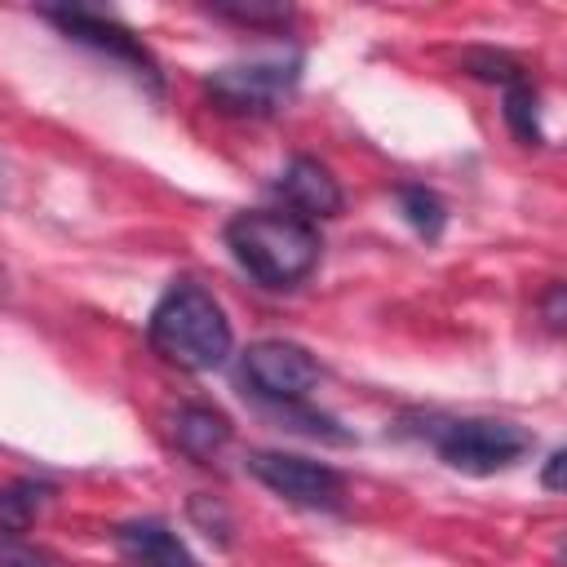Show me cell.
Returning <instances> with one entry per match:
<instances>
[{"instance_id":"1","label":"cell","mask_w":567,"mask_h":567,"mask_svg":"<svg viewBox=\"0 0 567 567\" xmlns=\"http://www.w3.org/2000/svg\"><path fill=\"white\" fill-rule=\"evenodd\" d=\"M146 341L164 363L186 368V372L221 368L230 359V346H235L221 301L190 279H177L155 301V310L146 319Z\"/></svg>"},{"instance_id":"2","label":"cell","mask_w":567,"mask_h":567,"mask_svg":"<svg viewBox=\"0 0 567 567\" xmlns=\"http://www.w3.org/2000/svg\"><path fill=\"white\" fill-rule=\"evenodd\" d=\"M226 248L261 288H292L319 266L323 244L315 221L284 208H257L226 221Z\"/></svg>"},{"instance_id":"3","label":"cell","mask_w":567,"mask_h":567,"mask_svg":"<svg viewBox=\"0 0 567 567\" xmlns=\"http://www.w3.org/2000/svg\"><path fill=\"white\" fill-rule=\"evenodd\" d=\"M434 452L461 470V474H496L509 470L514 461H523L536 447V434L518 421H501V416H461V421H443L434 434Z\"/></svg>"},{"instance_id":"4","label":"cell","mask_w":567,"mask_h":567,"mask_svg":"<svg viewBox=\"0 0 567 567\" xmlns=\"http://www.w3.org/2000/svg\"><path fill=\"white\" fill-rule=\"evenodd\" d=\"M301 80V58H257V62H230L217 66L204 80V93L217 111L226 115H275L279 106H288V97L297 93Z\"/></svg>"},{"instance_id":"5","label":"cell","mask_w":567,"mask_h":567,"mask_svg":"<svg viewBox=\"0 0 567 567\" xmlns=\"http://www.w3.org/2000/svg\"><path fill=\"white\" fill-rule=\"evenodd\" d=\"M44 18H49L66 40H75V44H84V49H93V53L120 62V66H124L137 84H146L155 97L164 93V75H159L155 53L142 44V35H133V31L120 27L115 18H102V13L80 9V4H71V9H44Z\"/></svg>"},{"instance_id":"6","label":"cell","mask_w":567,"mask_h":567,"mask_svg":"<svg viewBox=\"0 0 567 567\" xmlns=\"http://www.w3.org/2000/svg\"><path fill=\"white\" fill-rule=\"evenodd\" d=\"M244 381L252 385V394L270 399V403H306V394L319 385V363L306 346L284 341V337H266L252 341L244 350Z\"/></svg>"},{"instance_id":"7","label":"cell","mask_w":567,"mask_h":567,"mask_svg":"<svg viewBox=\"0 0 567 567\" xmlns=\"http://www.w3.org/2000/svg\"><path fill=\"white\" fill-rule=\"evenodd\" d=\"M248 474L270 487L275 496L306 505V509H332L341 501V474L323 461L292 456V452H248Z\"/></svg>"},{"instance_id":"8","label":"cell","mask_w":567,"mask_h":567,"mask_svg":"<svg viewBox=\"0 0 567 567\" xmlns=\"http://www.w3.org/2000/svg\"><path fill=\"white\" fill-rule=\"evenodd\" d=\"M279 195L288 204V213L319 221V217H337L346 195L337 186V177L328 173V164H319L315 155H292L288 168L279 173Z\"/></svg>"},{"instance_id":"9","label":"cell","mask_w":567,"mask_h":567,"mask_svg":"<svg viewBox=\"0 0 567 567\" xmlns=\"http://www.w3.org/2000/svg\"><path fill=\"white\" fill-rule=\"evenodd\" d=\"M115 545L133 567H199L195 554L177 532H168L155 518H133L115 527Z\"/></svg>"},{"instance_id":"10","label":"cell","mask_w":567,"mask_h":567,"mask_svg":"<svg viewBox=\"0 0 567 567\" xmlns=\"http://www.w3.org/2000/svg\"><path fill=\"white\" fill-rule=\"evenodd\" d=\"M173 439H177V447L186 456L213 461L230 443V416L217 412L213 403H182L173 412Z\"/></svg>"},{"instance_id":"11","label":"cell","mask_w":567,"mask_h":567,"mask_svg":"<svg viewBox=\"0 0 567 567\" xmlns=\"http://www.w3.org/2000/svg\"><path fill=\"white\" fill-rule=\"evenodd\" d=\"M505 124L527 146H540L545 142V128H540V93L527 80H518V84L505 89Z\"/></svg>"},{"instance_id":"12","label":"cell","mask_w":567,"mask_h":567,"mask_svg":"<svg viewBox=\"0 0 567 567\" xmlns=\"http://www.w3.org/2000/svg\"><path fill=\"white\" fill-rule=\"evenodd\" d=\"M399 213L408 217V226L425 239H439L447 226V204L430 190V186H399Z\"/></svg>"},{"instance_id":"13","label":"cell","mask_w":567,"mask_h":567,"mask_svg":"<svg viewBox=\"0 0 567 567\" xmlns=\"http://www.w3.org/2000/svg\"><path fill=\"white\" fill-rule=\"evenodd\" d=\"M217 18H226V22H235V27H266V31H275V27H288L292 22V4H270V0H221V4H208Z\"/></svg>"},{"instance_id":"14","label":"cell","mask_w":567,"mask_h":567,"mask_svg":"<svg viewBox=\"0 0 567 567\" xmlns=\"http://www.w3.org/2000/svg\"><path fill=\"white\" fill-rule=\"evenodd\" d=\"M461 66L474 75V80H483V84H518L523 80V66L509 58V53H496V49H470L465 58H461Z\"/></svg>"},{"instance_id":"15","label":"cell","mask_w":567,"mask_h":567,"mask_svg":"<svg viewBox=\"0 0 567 567\" xmlns=\"http://www.w3.org/2000/svg\"><path fill=\"white\" fill-rule=\"evenodd\" d=\"M186 514H190V523L208 536V540H217V545H230V532H235V518H230V509L217 501V496H204V492H195L190 501H186Z\"/></svg>"},{"instance_id":"16","label":"cell","mask_w":567,"mask_h":567,"mask_svg":"<svg viewBox=\"0 0 567 567\" xmlns=\"http://www.w3.org/2000/svg\"><path fill=\"white\" fill-rule=\"evenodd\" d=\"M0 567H53V558H44L40 549L13 540L9 532H0Z\"/></svg>"},{"instance_id":"17","label":"cell","mask_w":567,"mask_h":567,"mask_svg":"<svg viewBox=\"0 0 567 567\" xmlns=\"http://www.w3.org/2000/svg\"><path fill=\"white\" fill-rule=\"evenodd\" d=\"M540 319L549 332H563L567 328V288L563 284H549L545 297H540Z\"/></svg>"},{"instance_id":"18","label":"cell","mask_w":567,"mask_h":567,"mask_svg":"<svg viewBox=\"0 0 567 567\" xmlns=\"http://www.w3.org/2000/svg\"><path fill=\"white\" fill-rule=\"evenodd\" d=\"M563 465H567V452H563V447H558V452H549L545 474H540V483H545L549 492H558V487H563Z\"/></svg>"},{"instance_id":"19","label":"cell","mask_w":567,"mask_h":567,"mask_svg":"<svg viewBox=\"0 0 567 567\" xmlns=\"http://www.w3.org/2000/svg\"><path fill=\"white\" fill-rule=\"evenodd\" d=\"M0 288H4V266H0Z\"/></svg>"}]
</instances>
